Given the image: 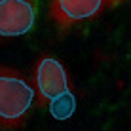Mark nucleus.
Here are the masks:
<instances>
[{
	"instance_id": "f257e3e1",
	"label": "nucleus",
	"mask_w": 131,
	"mask_h": 131,
	"mask_svg": "<svg viewBox=\"0 0 131 131\" xmlns=\"http://www.w3.org/2000/svg\"><path fill=\"white\" fill-rule=\"evenodd\" d=\"M34 101V89L13 69H0V127H19Z\"/></svg>"
},
{
	"instance_id": "f03ea898",
	"label": "nucleus",
	"mask_w": 131,
	"mask_h": 131,
	"mask_svg": "<svg viewBox=\"0 0 131 131\" xmlns=\"http://www.w3.org/2000/svg\"><path fill=\"white\" fill-rule=\"evenodd\" d=\"M34 85L38 89L40 103L51 101L61 93H67L69 91V78H67L65 67L53 57L40 59L34 69Z\"/></svg>"
},
{
	"instance_id": "7ed1b4c3",
	"label": "nucleus",
	"mask_w": 131,
	"mask_h": 131,
	"mask_svg": "<svg viewBox=\"0 0 131 131\" xmlns=\"http://www.w3.org/2000/svg\"><path fill=\"white\" fill-rule=\"evenodd\" d=\"M34 8L29 0H0V36H19L32 29Z\"/></svg>"
},
{
	"instance_id": "20e7f679",
	"label": "nucleus",
	"mask_w": 131,
	"mask_h": 131,
	"mask_svg": "<svg viewBox=\"0 0 131 131\" xmlns=\"http://www.w3.org/2000/svg\"><path fill=\"white\" fill-rule=\"evenodd\" d=\"M105 0H51V15L63 27L97 15Z\"/></svg>"
},
{
	"instance_id": "39448f33",
	"label": "nucleus",
	"mask_w": 131,
	"mask_h": 131,
	"mask_svg": "<svg viewBox=\"0 0 131 131\" xmlns=\"http://www.w3.org/2000/svg\"><path fill=\"white\" fill-rule=\"evenodd\" d=\"M74 108H76V99H74V95H72L70 91L61 93V95H57L55 99L49 101V112H51V116L57 118V120L70 118L72 112H74Z\"/></svg>"
},
{
	"instance_id": "423d86ee",
	"label": "nucleus",
	"mask_w": 131,
	"mask_h": 131,
	"mask_svg": "<svg viewBox=\"0 0 131 131\" xmlns=\"http://www.w3.org/2000/svg\"><path fill=\"white\" fill-rule=\"evenodd\" d=\"M116 2H120V0H105V4H106V6H114Z\"/></svg>"
}]
</instances>
